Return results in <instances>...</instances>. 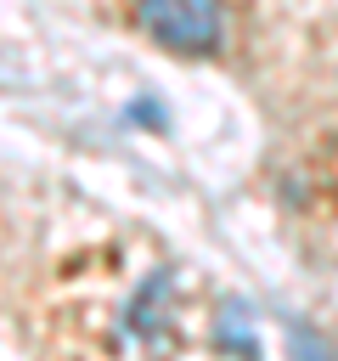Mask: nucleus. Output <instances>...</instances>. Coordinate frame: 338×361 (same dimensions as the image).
Returning a JSON list of instances; mask_svg holds the SVG:
<instances>
[{
	"label": "nucleus",
	"mask_w": 338,
	"mask_h": 361,
	"mask_svg": "<svg viewBox=\"0 0 338 361\" xmlns=\"http://www.w3.org/2000/svg\"><path fill=\"white\" fill-rule=\"evenodd\" d=\"M141 23L169 51H214L220 45V0H141Z\"/></svg>",
	"instance_id": "1"
},
{
	"label": "nucleus",
	"mask_w": 338,
	"mask_h": 361,
	"mask_svg": "<svg viewBox=\"0 0 338 361\" xmlns=\"http://www.w3.org/2000/svg\"><path fill=\"white\" fill-rule=\"evenodd\" d=\"M287 350H293V361H338V344L327 333H315L310 322H287Z\"/></svg>",
	"instance_id": "2"
}]
</instances>
